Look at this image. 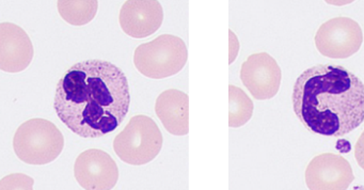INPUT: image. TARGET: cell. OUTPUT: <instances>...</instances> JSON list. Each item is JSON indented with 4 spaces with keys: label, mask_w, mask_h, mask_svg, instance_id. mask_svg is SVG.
<instances>
[{
    "label": "cell",
    "mask_w": 364,
    "mask_h": 190,
    "mask_svg": "<svg viewBox=\"0 0 364 190\" xmlns=\"http://www.w3.org/2000/svg\"><path fill=\"white\" fill-rule=\"evenodd\" d=\"M188 51L182 38L171 34L144 43L136 48L134 64L148 78L163 79L178 74L186 65Z\"/></svg>",
    "instance_id": "obj_4"
},
{
    "label": "cell",
    "mask_w": 364,
    "mask_h": 190,
    "mask_svg": "<svg viewBox=\"0 0 364 190\" xmlns=\"http://www.w3.org/2000/svg\"><path fill=\"white\" fill-rule=\"evenodd\" d=\"M363 32L357 21L349 17H334L321 23L315 34L317 51L332 59H346L359 51Z\"/></svg>",
    "instance_id": "obj_6"
},
{
    "label": "cell",
    "mask_w": 364,
    "mask_h": 190,
    "mask_svg": "<svg viewBox=\"0 0 364 190\" xmlns=\"http://www.w3.org/2000/svg\"><path fill=\"white\" fill-rule=\"evenodd\" d=\"M336 149H338V151H340L341 153H348L351 149V145L348 141L345 140V139H341V140L336 142Z\"/></svg>",
    "instance_id": "obj_17"
},
{
    "label": "cell",
    "mask_w": 364,
    "mask_h": 190,
    "mask_svg": "<svg viewBox=\"0 0 364 190\" xmlns=\"http://www.w3.org/2000/svg\"><path fill=\"white\" fill-rule=\"evenodd\" d=\"M65 147L63 132L46 119L28 120L16 132L14 149L16 156L28 164L42 166L54 162Z\"/></svg>",
    "instance_id": "obj_3"
},
{
    "label": "cell",
    "mask_w": 364,
    "mask_h": 190,
    "mask_svg": "<svg viewBox=\"0 0 364 190\" xmlns=\"http://www.w3.org/2000/svg\"><path fill=\"white\" fill-rule=\"evenodd\" d=\"M155 112L168 132L185 136L189 132V98L186 93L169 89L159 94Z\"/></svg>",
    "instance_id": "obj_12"
},
{
    "label": "cell",
    "mask_w": 364,
    "mask_h": 190,
    "mask_svg": "<svg viewBox=\"0 0 364 190\" xmlns=\"http://www.w3.org/2000/svg\"><path fill=\"white\" fill-rule=\"evenodd\" d=\"M131 105L129 79L105 60L72 65L56 85L54 109L60 121L82 138H101L127 117Z\"/></svg>",
    "instance_id": "obj_1"
},
{
    "label": "cell",
    "mask_w": 364,
    "mask_h": 190,
    "mask_svg": "<svg viewBox=\"0 0 364 190\" xmlns=\"http://www.w3.org/2000/svg\"><path fill=\"white\" fill-rule=\"evenodd\" d=\"M58 12L70 25L84 26L90 23L97 13V1H58Z\"/></svg>",
    "instance_id": "obj_14"
},
{
    "label": "cell",
    "mask_w": 364,
    "mask_h": 190,
    "mask_svg": "<svg viewBox=\"0 0 364 190\" xmlns=\"http://www.w3.org/2000/svg\"><path fill=\"white\" fill-rule=\"evenodd\" d=\"M296 117L310 132L336 138L364 121V83L342 65L317 64L296 79Z\"/></svg>",
    "instance_id": "obj_2"
},
{
    "label": "cell",
    "mask_w": 364,
    "mask_h": 190,
    "mask_svg": "<svg viewBox=\"0 0 364 190\" xmlns=\"http://www.w3.org/2000/svg\"><path fill=\"white\" fill-rule=\"evenodd\" d=\"M163 21V6L152 0L125 1L119 15L123 31L134 38L152 36L161 28Z\"/></svg>",
    "instance_id": "obj_11"
},
{
    "label": "cell",
    "mask_w": 364,
    "mask_h": 190,
    "mask_svg": "<svg viewBox=\"0 0 364 190\" xmlns=\"http://www.w3.org/2000/svg\"><path fill=\"white\" fill-rule=\"evenodd\" d=\"M355 158L360 168L364 170V130L355 145Z\"/></svg>",
    "instance_id": "obj_16"
},
{
    "label": "cell",
    "mask_w": 364,
    "mask_h": 190,
    "mask_svg": "<svg viewBox=\"0 0 364 190\" xmlns=\"http://www.w3.org/2000/svg\"><path fill=\"white\" fill-rule=\"evenodd\" d=\"M163 134L148 115L131 117L124 130L117 134L114 149L118 157L132 166H144L154 160L163 147Z\"/></svg>",
    "instance_id": "obj_5"
},
{
    "label": "cell",
    "mask_w": 364,
    "mask_h": 190,
    "mask_svg": "<svg viewBox=\"0 0 364 190\" xmlns=\"http://www.w3.org/2000/svg\"><path fill=\"white\" fill-rule=\"evenodd\" d=\"M252 100L235 85H229V126L240 127L250 121L253 115Z\"/></svg>",
    "instance_id": "obj_13"
},
{
    "label": "cell",
    "mask_w": 364,
    "mask_h": 190,
    "mask_svg": "<svg viewBox=\"0 0 364 190\" xmlns=\"http://www.w3.org/2000/svg\"><path fill=\"white\" fill-rule=\"evenodd\" d=\"M280 66L267 53L249 56L240 68V79L255 100H270L280 89Z\"/></svg>",
    "instance_id": "obj_7"
},
{
    "label": "cell",
    "mask_w": 364,
    "mask_h": 190,
    "mask_svg": "<svg viewBox=\"0 0 364 190\" xmlns=\"http://www.w3.org/2000/svg\"><path fill=\"white\" fill-rule=\"evenodd\" d=\"M33 45L31 38L20 26L0 23V70L20 73L33 61Z\"/></svg>",
    "instance_id": "obj_10"
},
{
    "label": "cell",
    "mask_w": 364,
    "mask_h": 190,
    "mask_svg": "<svg viewBox=\"0 0 364 190\" xmlns=\"http://www.w3.org/2000/svg\"><path fill=\"white\" fill-rule=\"evenodd\" d=\"M76 181L84 189H112L119 179V169L114 158L99 149L82 152L74 164Z\"/></svg>",
    "instance_id": "obj_8"
},
{
    "label": "cell",
    "mask_w": 364,
    "mask_h": 190,
    "mask_svg": "<svg viewBox=\"0 0 364 190\" xmlns=\"http://www.w3.org/2000/svg\"><path fill=\"white\" fill-rule=\"evenodd\" d=\"M33 179L24 174H11L0 181V189H33Z\"/></svg>",
    "instance_id": "obj_15"
},
{
    "label": "cell",
    "mask_w": 364,
    "mask_h": 190,
    "mask_svg": "<svg viewBox=\"0 0 364 190\" xmlns=\"http://www.w3.org/2000/svg\"><path fill=\"white\" fill-rule=\"evenodd\" d=\"M309 189H347L355 179L350 164L343 156L323 153L315 156L306 169Z\"/></svg>",
    "instance_id": "obj_9"
}]
</instances>
